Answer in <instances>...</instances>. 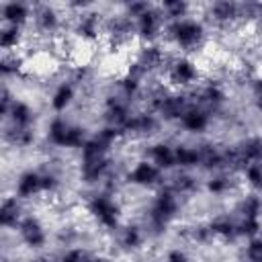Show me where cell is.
Here are the masks:
<instances>
[{"instance_id": "cell-1", "label": "cell", "mask_w": 262, "mask_h": 262, "mask_svg": "<svg viewBox=\"0 0 262 262\" xmlns=\"http://www.w3.org/2000/svg\"><path fill=\"white\" fill-rule=\"evenodd\" d=\"M182 203H184V199L178 196L166 182H164V186L154 190L149 203L145 205V209L139 217V223L143 225L147 237L158 239V237L166 235L168 229L180 219Z\"/></svg>"}, {"instance_id": "cell-2", "label": "cell", "mask_w": 262, "mask_h": 262, "mask_svg": "<svg viewBox=\"0 0 262 262\" xmlns=\"http://www.w3.org/2000/svg\"><path fill=\"white\" fill-rule=\"evenodd\" d=\"M209 25L205 23L203 16L190 14L178 20H170L166 23L164 29V43L170 47V51L174 53H182V55H194L199 51H203L209 43Z\"/></svg>"}, {"instance_id": "cell-3", "label": "cell", "mask_w": 262, "mask_h": 262, "mask_svg": "<svg viewBox=\"0 0 262 262\" xmlns=\"http://www.w3.org/2000/svg\"><path fill=\"white\" fill-rule=\"evenodd\" d=\"M82 209H84L86 217L96 227H100L102 231H108V233H115L125 221L123 205L117 199V192L94 188L88 196H84V207Z\"/></svg>"}, {"instance_id": "cell-4", "label": "cell", "mask_w": 262, "mask_h": 262, "mask_svg": "<svg viewBox=\"0 0 262 262\" xmlns=\"http://www.w3.org/2000/svg\"><path fill=\"white\" fill-rule=\"evenodd\" d=\"M92 131H88L84 125L70 121L66 115H51L43 137L47 141V145H51L53 149H66V151H80L84 147V143L88 141Z\"/></svg>"}, {"instance_id": "cell-5", "label": "cell", "mask_w": 262, "mask_h": 262, "mask_svg": "<svg viewBox=\"0 0 262 262\" xmlns=\"http://www.w3.org/2000/svg\"><path fill=\"white\" fill-rule=\"evenodd\" d=\"M203 78H205V70L201 68V63L192 55H182V53H172L162 74V80L168 88L182 92L194 90L203 82Z\"/></svg>"}, {"instance_id": "cell-6", "label": "cell", "mask_w": 262, "mask_h": 262, "mask_svg": "<svg viewBox=\"0 0 262 262\" xmlns=\"http://www.w3.org/2000/svg\"><path fill=\"white\" fill-rule=\"evenodd\" d=\"M168 174H164L156 164H151L147 158H137L123 174L125 184L133 186V188H141V190H158L160 186H164Z\"/></svg>"}, {"instance_id": "cell-7", "label": "cell", "mask_w": 262, "mask_h": 262, "mask_svg": "<svg viewBox=\"0 0 262 262\" xmlns=\"http://www.w3.org/2000/svg\"><path fill=\"white\" fill-rule=\"evenodd\" d=\"M14 233H16V237H18L20 246H25L27 250H31L33 254L45 252V248H47V244H49L47 225H45L43 219H41L39 215H35V213H27Z\"/></svg>"}, {"instance_id": "cell-8", "label": "cell", "mask_w": 262, "mask_h": 262, "mask_svg": "<svg viewBox=\"0 0 262 262\" xmlns=\"http://www.w3.org/2000/svg\"><path fill=\"white\" fill-rule=\"evenodd\" d=\"M133 23H135V37L139 43H158L164 39L166 18L158 4L151 2V6L141 16L133 18Z\"/></svg>"}, {"instance_id": "cell-9", "label": "cell", "mask_w": 262, "mask_h": 262, "mask_svg": "<svg viewBox=\"0 0 262 262\" xmlns=\"http://www.w3.org/2000/svg\"><path fill=\"white\" fill-rule=\"evenodd\" d=\"M12 194L18 196L23 203L45 196V186H43V168H27L20 170L14 178Z\"/></svg>"}, {"instance_id": "cell-10", "label": "cell", "mask_w": 262, "mask_h": 262, "mask_svg": "<svg viewBox=\"0 0 262 262\" xmlns=\"http://www.w3.org/2000/svg\"><path fill=\"white\" fill-rule=\"evenodd\" d=\"M78 92H80V86H78L76 82H72L68 76H66V78H59V80L53 84V88H51V92H49V96H47V106H49V111H51L53 115H63V113H68V111L76 104Z\"/></svg>"}, {"instance_id": "cell-11", "label": "cell", "mask_w": 262, "mask_h": 262, "mask_svg": "<svg viewBox=\"0 0 262 262\" xmlns=\"http://www.w3.org/2000/svg\"><path fill=\"white\" fill-rule=\"evenodd\" d=\"M192 98V96H190ZM215 115H211L207 108H203L201 104H196L194 100L190 102V106L184 111V115L180 117V121L176 123V127L188 135H203L213 127Z\"/></svg>"}, {"instance_id": "cell-12", "label": "cell", "mask_w": 262, "mask_h": 262, "mask_svg": "<svg viewBox=\"0 0 262 262\" xmlns=\"http://www.w3.org/2000/svg\"><path fill=\"white\" fill-rule=\"evenodd\" d=\"M115 235V244L121 252L125 254H133L139 252L143 248V244L149 239L143 225L139 221H123V225L113 233Z\"/></svg>"}, {"instance_id": "cell-13", "label": "cell", "mask_w": 262, "mask_h": 262, "mask_svg": "<svg viewBox=\"0 0 262 262\" xmlns=\"http://www.w3.org/2000/svg\"><path fill=\"white\" fill-rule=\"evenodd\" d=\"M35 119H37V113L33 104L18 96H14L6 115H2L6 129H35Z\"/></svg>"}, {"instance_id": "cell-14", "label": "cell", "mask_w": 262, "mask_h": 262, "mask_svg": "<svg viewBox=\"0 0 262 262\" xmlns=\"http://www.w3.org/2000/svg\"><path fill=\"white\" fill-rule=\"evenodd\" d=\"M143 158H147L151 164H156L164 174L176 172V156H174V143L168 139H156L147 141L143 149Z\"/></svg>"}, {"instance_id": "cell-15", "label": "cell", "mask_w": 262, "mask_h": 262, "mask_svg": "<svg viewBox=\"0 0 262 262\" xmlns=\"http://www.w3.org/2000/svg\"><path fill=\"white\" fill-rule=\"evenodd\" d=\"M0 20L2 25L29 29L33 20V4L23 0H4L0 4Z\"/></svg>"}, {"instance_id": "cell-16", "label": "cell", "mask_w": 262, "mask_h": 262, "mask_svg": "<svg viewBox=\"0 0 262 262\" xmlns=\"http://www.w3.org/2000/svg\"><path fill=\"white\" fill-rule=\"evenodd\" d=\"M209 231L215 239V244H235L237 237V221L235 215L225 211V213H217L211 219H207Z\"/></svg>"}, {"instance_id": "cell-17", "label": "cell", "mask_w": 262, "mask_h": 262, "mask_svg": "<svg viewBox=\"0 0 262 262\" xmlns=\"http://www.w3.org/2000/svg\"><path fill=\"white\" fill-rule=\"evenodd\" d=\"M233 149H235L237 166H239V172H242L246 166L262 162V135H258V133L244 135L242 139H237L233 143Z\"/></svg>"}, {"instance_id": "cell-18", "label": "cell", "mask_w": 262, "mask_h": 262, "mask_svg": "<svg viewBox=\"0 0 262 262\" xmlns=\"http://www.w3.org/2000/svg\"><path fill=\"white\" fill-rule=\"evenodd\" d=\"M25 203L14 194H4L0 203V225L4 231H16L25 219Z\"/></svg>"}, {"instance_id": "cell-19", "label": "cell", "mask_w": 262, "mask_h": 262, "mask_svg": "<svg viewBox=\"0 0 262 262\" xmlns=\"http://www.w3.org/2000/svg\"><path fill=\"white\" fill-rule=\"evenodd\" d=\"M235 178H239V176L231 174V172H211L203 180V190L213 199H223L235 190V186H237Z\"/></svg>"}, {"instance_id": "cell-20", "label": "cell", "mask_w": 262, "mask_h": 262, "mask_svg": "<svg viewBox=\"0 0 262 262\" xmlns=\"http://www.w3.org/2000/svg\"><path fill=\"white\" fill-rule=\"evenodd\" d=\"M166 184L182 199H190L192 194H196L203 188V180H199L196 174L192 172H184V170H176L170 174V178H166Z\"/></svg>"}, {"instance_id": "cell-21", "label": "cell", "mask_w": 262, "mask_h": 262, "mask_svg": "<svg viewBox=\"0 0 262 262\" xmlns=\"http://www.w3.org/2000/svg\"><path fill=\"white\" fill-rule=\"evenodd\" d=\"M235 217H256L262 219V194L254 192V190H246L237 196L233 211Z\"/></svg>"}, {"instance_id": "cell-22", "label": "cell", "mask_w": 262, "mask_h": 262, "mask_svg": "<svg viewBox=\"0 0 262 262\" xmlns=\"http://www.w3.org/2000/svg\"><path fill=\"white\" fill-rule=\"evenodd\" d=\"M174 156H176V170L194 172L199 170V147L196 143L174 141Z\"/></svg>"}, {"instance_id": "cell-23", "label": "cell", "mask_w": 262, "mask_h": 262, "mask_svg": "<svg viewBox=\"0 0 262 262\" xmlns=\"http://www.w3.org/2000/svg\"><path fill=\"white\" fill-rule=\"evenodd\" d=\"M37 141L35 129H6L4 127V143L14 149H29Z\"/></svg>"}, {"instance_id": "cell-24", "label": "cell", "mask_w": 262, "mask_h": 262, "mask_svg": "<svg viewBox=\"0 0 262 262\" xmlns=\"http://www.w3.org/2000/svg\"><path fill=\"white\" fill-rule=\"evenodd\" d=\"M166 23L170 20H178V18H184V16H190L192 14V4L184 2V0H164V2H158Z\"/></svg>"}, {"instance_id": "cell-25", "label": "cell", "mask_w": 262, "mask_h": 262, "mask_svg": "<svg viewBox=\"0 0 262 262\" xmlns=\"http://www.w3.org/2000/svg\"><path fill=\"white\" fill-rule=\"evenodd\" d=\"M239 178L248 186V190H254V192H260L262 194V162L246 166L239 172Z\"/></svg>"}, {"instance_id": "cell-26", "label": "cell", "mask_w": 262, "mask_h": 262, "mask_svg": "<svg viewBox=\"0 0 262 262\" xmlns=\"http://www.w3.org/2000/svg\"><path fill=\"white\" fill-rule=\"evenodd\" d=\"M235 221H237V237L239 239H252L256 235H262V219L235 217Z\"/></svg>"}, {"instance_id": "cell-27", "label": "cell", "mask_w": 262, "mask_h": 262, "mask_svg": "<svg viewBox=\"0 0 262 262\" xmlns=\"http://www.w3.org/2000/svg\"><path fill=\"white\" fill-rule=\"evenodd\" d=\"M94 258L96 254H92L90 250L82 246H70L57 256V262H94Z\"/></svg>"}, {"instance_id": "cell-28", "label": "cell", "mask_w": 262, "mask_h": 262, "mask_svg": "<svg viewBox=\"0 0 262 262\" xmlns=\"http://www.w3.org/2000/svg\"><path fill=\"white\" fill-rule=\"evenodd\" d=\"M242 254H244V262H262V235L246 239Z\"/></svg>"}, {"instance_id": "cell-29", "label": "cell", "mask_w": 262, "mask_h": 262, "mask_svg": "<svg viewBox=\"0 0 262 262\" xmlns=\"http://www.w3.org/2000/svg\"><path fill=\"white\" fill-rule=\"evenodd\" d=\"M164 262H192V258H190V254H188L186 248H182V246H174V248L166 250V254H164Z\"/></svg>"}, {"instance_id": "cell-30", "label": "cell", "mask_w": 262, "mask_h": 262, "mask_svg": "<svg viewBox=\"0 0 262 262\" xmlns=\"http://www.w3.org/2000/svg\"><path fill=\"white\" fill-rule=\"evenodd\" d=\"M29 262H57V258H53V256H49V254L41 252V254H35Z\"/></svg>"}, {"instance_id": "cell-31", "label": "cell", "mask_w": 262, "mask_h": 262, "mask_svg": "<svg viewBox=\"0 0 262 262\" xmlns=\"http://www.w3.org/2000/svg\"><path fill=\"white\" fill-rule=\"evenodd\" d=\"M252 104H254L256 113H260V115H262V94H256V96H252Z\"/></svg>"}]
</instances>
